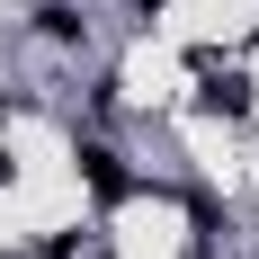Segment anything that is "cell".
<instances>
[{"mask_svg": "<svg viewBox=\"0 0 259 259\" xmlns=\"http://www.w3.org/2000/svg\"><path fill=\"white\" fill-rule=\"evenodd\" d=\"M80 170H90V188H99V206H116V197H125V170H116V152H107V143H90V152H80Z\"/></svg>", "mask_w": 259, "mask_h": 259, "instance_id": "cell-1", "label": "cell"}, {"mask_svg": "<svg viewBox=\"0 0 259 259\" xmlns=\"http://www.w3.org/2000/svg\"><path fill=\"white\" fill-rule=\"evenodd\" d=\"M206 107L214 116H241V107H250V80L241 72H206Z\"/></svg>", "mask_w": 259, "mask_h": 259, "instance_id": "cell-2", "label": "cell"}, {"mask_svg": "<svg viewBox=\"0 0 259 259\" xmlns=\"http://www.w3.org/2000/svg\"><path fill=\"white\" fill-rule=\"evenodd\" d=\"M0 179H9V152H0Z\"/></svg>", "mask_w": 259, "mask_h": 259, "instance_id": "cell-4", "label": "cell"}, {"mask_svg": "<svg viewBox=\"0 0 259 259\" xmlns=\"http://www.w3.org/2000/svg\"><path fill=\"white\" fill-rule=\"evenodd\" d=\"M134 9H143V18H152V9H161V0H134Z\"/></svg>", "mask_w": 259, "mask_h": 259, "instance_id": "cell-3", "label": "cell"}]
</instances>
